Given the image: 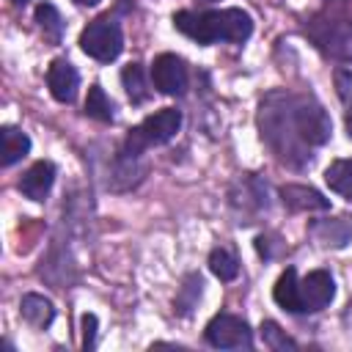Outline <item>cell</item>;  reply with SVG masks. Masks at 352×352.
Instances as JSON below:
<instances>
[{
    "mask_svg": "<svg viewBox=\"0 0 352 352\" xmlns=\"http://www.w3.org/2000/svg\"><path fill=\"white\" fill-rule=\"evenodd\" d=\"M272 300L289 311V314H302V300H300V280H297V270L294 267H286L280 272V278L275 280V289H272Z\"/></svg>",
    "mask_w": 352,
    "mask_h": 352,
    "instance_id": "7c38bea8",
    "label": "cell"
},
{
    "mask_svg": "<svg viewBox=\"0 0 352 352\" xmlns=\"http://www.w3.org/2000/svg\"><path fill=\"white\" fill-rule=\"evenodd\" d=\"M280 198L292 212H322V209H330V201L322 192H316L311 187H302V184L280 187Z\"/></svg>",
    "mask_w": 352,
    "mask_h": 352,
    "instance_id": "8fae6325",
    "label": "cell"
},
{
    "mask_svg": "<svg viewBox=\"0 0 352 352\" xmlns=\"http://www.w3.org/2000/svg\"><path fill=\"white\" fill-rule=\"evenodd\" d=\"M80 50L88 58L102 60V63L116 60L124 50V36H121L118 22L110 16H96L94 22H88L80 33Z\"/></svg>",
    "mask_w": 352,
    "mask_h": 352,
    "instance_id": "3957f363",
    "label": "cell"
},
{
    "mask_svg": "<svg viewBox=\"0 0 352 352\" xmlns=\"http://www.w3.org/2000/svg\"><path fill=\"white\" fill-rule=\"evenodd\" d=\"M173 25L176 30H182L198 44H214V41L242 44L253 33V19L242 8H223V11H206V14L179 11L173 14Z\"/></svg>",
    "mask_w": 352,
    "mask_h": 352,
    "instance_id": "6da1fadb",
    "label": "cell"
},
{
    "mask_svg": "<svg viewBox=\"0 0 352 352\" xmlns=\"http://www.w3.org/2000/svg\"><path fill=\"white\" fill-rule=\"evenodd\" d=\"M336 297V280L327 270H314L300 280V300L302 311H322Z\"/></svg>",
    "mask_w": 352,
    "mask_h": 352,
    "instance_id": "ba28073f",
    "label": "cell"
},
{
    "mask_svg": "<svg viewBox=\"0 0 352 352\" xmlns=\"http://www.w3.org/2000/svg\"><path fill=\"white\" fill-rule=\"evenodd\" d=\"M201 286H204L201 275L192 272V275L184 278V286L176 294V314H182V316H190L192 314V308L198 305V297H201Z\"/></svg>",
    "mask_w": 352,
    "mask_h": 352,
    "instance_id": "d6986e66",
    "label": "cell"
},
{
    "mask_svg": "<svg viewBox=\"0 0 352 352\" xmlns=\"http://www.w3.org/2000/svg\"><path fill=\"white\" fill-rule=\"evenodd\" d=\"M0 132H3L0 135L3 138V165L8 168L14 162H19L30 151V138L19 126H3Z\"/></svg>",
    "mask_w": 352,
    "mask_h": 352,
    "instance_id": "9a60e30c",
    "label": "cell"
},
{
    "mask_svg": "<svg viewBox=\"0 0 352 352\" xmlns=\"http://www.w3.org/2000/svg\"><path fill=\"white\" fill-rule=\"evenodd\" d=\"M121 82H124V88H126V94H129V99H132L135 104H140V102H146V99L151 96V91L146 88V74H143V66H140V63L124 66Z\"/></svg>",
    "mask_w": 352,
    "mask_h": 352,
    "instance_id": "e0dca14e",
    "label": "cell"
},
{
    "mask_svg": "<svg viewBox=\"0 0 352 352\" xmlns=\"http://www.w3.org/2000/svg\"><path fill=\"white\" fill-rule=\"evenodd\" d=\"M19 314H22V319H25L30 327H36V330L50 327L52 319H55V308H52V302H50L44 294H25V297L19 300Z\"/></svg>",
    "mask_w": 352,
    "mask_h": 352,
    "instance_id": "4fadbf2b",
    "label": "cell"
},
{
    "mask_svg": "<svg viewBox=\"0 0 352 352\" xmlns=\"http://www.w3.org/2000/svg\"><path fill=\"white\" fill-rule=\"evenodd\" d=\"M261 338H264V344L270 346V349H275V352H286V349H297V341L294 338H289L275 322H261Z\"/></svg>",
    "mask_w": 352,
    "mask_h": 352,
    "instance_id": "7402d4cb",
    "label": "cell"
},
{
    "mask_svg": "<svg viewBox=\"0 0 352 352\" xmlns=\"http://www.w3.org/2000/svg\"><path fill=\"white\" fill-rule=\"evenodd\" d=\"M11 3H16V6H25V3H28V0H11Z\"/></svg>",
    "mask_w": 352,
    "mask_h": 352,
    "instance_id": "484cf974",
    "label": "cell"
},
{
    "mask_svg": "<svg viewBox=\"0 0 352 352\" xmlns=\"http://www.w3.org/2000/svg\"><path fill=\"white\" fill-rule=\"evenodd\" d=\"M36 22H38V28L44 30V36L50 38V41H60V36H63V22H60V14L55 11V6H50V3H41L38 8H36Z\"/></svg>",
    "mask_w": 352,
    "mask_h": 352,
    "instance_id": "44dd1931",
    "label": "cell"
},
{
    "mask_svg": "<svg viewBox=\"0 0 352 352\" xmlns=\"http://www.w3.org/2000/svg\"><path fill=\"white\" fill-rule=\"evenodd\" d=\"M179 126H182V110H176V107H162V110L146 116L138 126H132V129L126 132L124 146H121V154L135 160V157L143 154L148 146H162V143L173 140L176 132H179Z\"/></svg>",
    "mask_w": 352,
    "mask_h": 352,
    "instance_id": "7a4b0ae2",
    "label": "cell"
},
{
    "mask_svg": "<svg viewBox=\"0 0 352 352\" xmlns=\"http://www.w3.org/2000/svg\"><path fill=\"white\" fill-rule=\"evenodd\" d=\"M151 82L160 94H168V96H179L184 94L187 88V66L179 55H170V52H162L154 58L151 63Z\"/></svg>",
    "mask_w": 352,
    "mask_h": 352,
    "instance_id": "52a82bcc",
    "label": "cell"
},
{
    "mask_svg": "<svg viewBox=\"0 0 352 352\" xmlns=\"http://www.w3.org/2000/svg\"><path fill=\"white\" fill-rule=\"evenodd\" d=\"M308 36L333 58H352V19H314Z\"/></svg>",
    "mask_w": 352,
    "mask_h": 352,
    "instance_id": "5b68a950",
    "label": "cell"
},
{
    "mask_svg": "<svg viewBox=\"0 0 352 352\" xmlns=\"http://www.w3.org/2000/svg\"><path fill=\"white\" fill-rule=\"evenodd\" d=\"M52 182H55V165L47 160H38L19 179V192L30 201H44L47 192L52 190Z\"/></svg>",
    "mask_w": 352,
    "mask_h": 352,
    "instance_id": "30bf717a",
    "label": "cell"
},
{
    "mask_svg": "<svg viewBox=\"0 0 352 352\" xmlns=\"http://www.w3.org/2000/svg\"><path fill=\"white\" fill-rule=\"evenodd\" d=\"M47 85L58 102H72L77 96V85H80L77 69L66 58H55L47 69Z\"/></svg>",
    "mask_w": 352,
    "mask_h": 352,
    "instance_id": "9c48e42d",
    "label": "cell"
},
{
    "mask_svg": "<svg viewBox=\"0 0 352 352\" xmlns=\"http://www.w3.org/2000/svg\"><path fill=\"white\" fill-rule=\"evenodd\" d=\"M324 182L333 192L352 201V160H336L324 170Z\"/></svg>",
    "mask_w": 352,
    "mask_h": 352,
    "instance_id": "2e32d148",
    "label": "cell"
},
{
    "mask_svg": "<svg viewBox=\"0 0 352 352\" xmlns=\"http://www.w3.org/2000/svg\"><path fill=\"white\" fill-rule=\"evenodd\" d=\"M336 88H338V96L341 102L346 104V126H349V138H352V72L346 69H338L336 72Z\"/></svg>",
    "mask_w": 352,
    "mask_h": 352,
    "instance_id": "603a6c76",
    "label": "cell"
},
{
    "mask_svg": "<svg viewBox=\"0 0 352 352\" xmlns=\"http://www.w3.org/2000/svg\"><path fill=\"white\" fill-rule=\"evenodd\" d=\"M85 116H91V118H96V121H113V102H110V96L104 94V88L102 85H91L88 88V96H85Z\"/></svg>",
    "mask_w": 352,
    "mask_h": 352,
    "instance_id": "ac0fdd59",
    "label": "cell"
},
{
    "mask_svg": "<svg viewBox=\"0 0 352 352\" xmlns=\"http://www.w3.org/2000/svg\"><path fill=\"white\" fill-rule=\"evenodd\" d=\"M289 110H292V121L294 129L300 135V140L305 146H324L333 135V124L330 116L324 113V107L314 99H289Z\"/></svg>",
    "mask_w": 352,
    "mask_h": 352,
    "instance_id": "277c9868",
    "label": "cell"
},
{
    "mask_svg": "<svg viewBox=\"0 0 352 352\" xmlns=\"http://www.w3.org/2000/svg\"><path fill=\"white\" fill-rule=\"evenodd\" d=\"M82 346L91 349L96 344V316L94 314H82Z\"/></svg>",
    "mask_w": 352,
    "mask_h": 352,
    "instance_id": "cb8c5ba5",
    "label": "cell"
},
{
    "mask_svg": "<svg viewBox=\"0 0 352 352\" xmlns=\"http://www.w3.org/2000/svg\"><path fill=\"white\" fill-rule=\"evenodd\" d=\"M314 239L322 245V248H346L349 239H352V226L344 220V217H336V220H319L314 228H311Z\"/></svg>",
    "mask_w": 352,
    "mask_h": 352,
    "instance_id": "5bb4252c",
    "label": "cell"
},
{
    "mask_svg": "<svg viewBox=\"0 0 352 352\" xmlns=\"http://www.w3.org/2000/svg\"><path fill=\"white\" fill-rule=\"evenodd\" d=\"M74 3H77V6H96L99 0H74Z\"/></svg>",
    "mask_w": 352,
    "mask_h": 352,
    "instance_id": "d4e9b609",
    "label": "cell"
},
{
    "mask_svg": "<svg viewBox=\"0 0 352 352\" xmlns=\"http://www.w3.org/2000/svg\"><path fill=\"white\" fill-rule=\"evenodd\" d=\"M209 270H212V275L220 278V280H234V278L239 275V261H236L228 250L214 248V250L209 253Z\"/></svg>",
    "mask_w": 352,
    "mask_h": 352,
    "instance_id": "ffe728a7",
    "label": "cell"
},
{
    "mask_svg": "<svg viewBox=\"0 0 352 352\" xmlns=\"http://www.w3.org/2000/svg\"><path fill=\"white\" fill-rule=\"evenodd\" d=\"M201 3H214V0H201Z\"/></svg>",
    "mask_w": 352,
    "mask_h": 352,
    "instance_id": "4316f807",
    "label": "cell"
},
{
    "mask_svg": "<svg viewBox=\"0 0 352 352\" xmlns=\"http://www.w3.org/2000/svg\"><path fill=\"white\" fill-rule=\"evenodd\" d=\"M204 336L217 349H250L253 346V330L248 327L245 319H239L234 314H217L206 324Z\"/></svg>",
    "mask_w": 352,
    "mask_h": 352,
    "instance_id": "8992f818",
    "label": "cell"
}]
</instances>
